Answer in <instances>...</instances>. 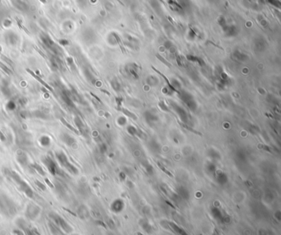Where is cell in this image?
Wrapping results in <instances>:
<instances>
[{"label": "cell", "mask_w": 281, "mask_h": 235, "mask_svg": "<svg viewBox=\"0 0 281 235\" xmlns=\"http://www.w3.org/2000/svg\"><path fill=\"white\" fill-rule=\"evenodd\" d=\"M7 171H8V175L16 183V185L18 186V189L21 192H23L29 198H34V192L31 189V187L28 185V183L26 182L25 180H23L18 172H16L15 171H9V170H7Z\"/></svg>", "instance_id": "1"}, {"label": "cell", "mask_w": 281, "mask_h": 235, "mask_svg": "<svg viewBox=\"0 0 281 235\" xmlns=\"http://www.w3.org/2000/svg\"><path fill=\"white\" fill-rule=\"evenodd\" d=\"M41 213V209L39 206L34 204H30L27 205L26 210V216L28 220H36Z\"/></svg>", "instance_id": "6"}, {"label": "cell", "mask_w": 281, "mask_h": 235, "mask_svg": "<svg viewBox=\"0 0 281 235\" xmlns=\"http://www.w3.org/2000/svg\"><path fill=\"white\" fill-rule=\"evenodd\" d=\"M55 157H56V159L58 160L59 163L63 167V168H65L68 172L71 173L73 175H78L79 174V169L74 165L72 163H70L69 159H68L67 155L63 152V151H57L55 153Z\"/></svg>", "instance_id": "2"}, {"label": "cell", "mask_w": 281, "mask_h": 235, "mask_svg": "<svg viewBox=\"0 0 281 235\" xmlns=\"http://www.w3.org/2000/svg\"><path fill=\"white\" fill-rule=\"evenodd\" d=\"M16 224L19 229H21L26 235H39L36 229L31 228V225L27 224V222L23 219H18Z\"/></svg>", "instance_id": "4"}, {"label": "cell", "mask_w": 281, "mask_h": 235, "mask_svg": "<svg viewBox=\"0 0 281 235\" xmlns=\"http://www.w3.org/2000/svg\"><path fill=\"white\" fill-rule=\"evenodd\" d=\"M36 185L37 187H39L40 189L42 190V191H46V186L44 185V184L42 182H40V181H38V180H36Z\"/></svg>", "instance_id": "15"}, {"label": "cell", "mask_w": 281, "mask_h": 235, "mask_svg": "<svg viewBox=\"0 0 281 235\" xmlns=\"http://www.w3.org/2000/svg\"><path fill=\"white\" fill-rule=\"evenodd\" d=\"M1 50H2V47L0 46V53H1Z\"/></svg>", "instance_id": "20"}, {"label": "cell", "mask_w": 281, "mask_h": 235, "mask_svg": "<svg viewBox=\"0 0 281 235\" xmlns=\"http://www.w3.org/2000/svg\"><path fill=\"white\" fill-rule=\"evenodd\" d=\"M48 225L49 228H50V232H51V233L53 235H65L64 233H63V231L60 228L57 226L55 223H53L52 221H50L48 223Z\"/></svg>", "instance_id": "8"}, {"label": "cell", "mask_w": 281, "mask_h": 235, "mask_svg": "<svg viewBox=\"0 0 281 235\" xmlns=\"http://www.w3.org/2000/svg\"><path fill=\"white\" fill-rule=\"evenodd\" d=\"M50 142H51V140H50V137L47 136V135H43V136L40 138V144H41L42 146H44V147L50 145Z\"/></svg>", "instance_id": "12"}, {"label": "cell", "mask_w": 281, "mask_h": 235, "mask_svg": "<svg viewBox=\"0 0 281 235\" xmlns=\"http://www.w3.org/2000/svg\"><path fill=\"white\" fill-rule=\"evenodd\" d=\"M0 139H1V140H3H3H5V136L3 135V133L1 132V131H0Z\"/></svg>", "instance_id": "18"}, {"label": "cell", "mask_w": 281, "mask_h": 235, "mask_svg": "<svg viewBox=\"0 0 281 235\" xmlns=\"http://www.w3.org/2000/svg\"><path fill=\"white\" fill-rule=\"evenodd\" d=\"M0 67H1V69H2V70H3V71H5V72H6L7 74H12L11 70H9L8 68L7 67L6 65H4L3 64L1 63V62H0Z\"/></svg>", "instance_id": "16"}, {"label": "cell", "mask_w": 281, "mask_h": 235, "mask_svg": "<svg viewBox=\"0 0 281 235\" xmlns=\"http://www.w3.org/2000/svg\"><path fill=\"white\" fill-rule=\"evenodd\" d=\"M42 161H43L44 164H45V166L47 168V169H48V171L50 172V174H52L53 176H55V175L59 173V168H58V166H57L56 163H55L50 157L49 156L45 157V158L42 159Z\"/></svg>", "instance_id": "5"}, {"label": "cell", "mask_w": 281, "mask_h": 235, "mask_svg": "<svg viewBox=\"0 0 281 235\" xmlns=\"http://www.w3.org/2000/svg\"><path fill=\"white\" fill-rule=\"evenodd\" d=\"M13 233L15 235H26L22 230H21V229H14V230H13Z\"/></svg>", "instance_id": "17"}, {"label": "cell", "mask_w": 281, "mask_h": 235, "mask_svg": "<svg viewBox=\"0 0 281 235\" xmlns=\"http://www.w3.org/2000/svg\"><path fill=\"white\" fill-rule=\"evenodd\" d=\"M32 168H34V169H35L36 171V172L39 173V174L41 175V176H45V175H46V172H45V171H44L43 168H42L39 165V164H37V163H34V164H32Z\"/></svg>", "instance_id": "13"}, {"label": "cell", "mask_w": 281, "mask_h": 235, "mask_svg": "<svg viewBox=\"0 0 281 235\" xmlns=\"http://www.w3.org/2000/svg\"><path fill=\"white\" fill-rule=\"evenodd\" d=\"M49 216L52 220V222L55 223L57 226L60 228L62 230L66 233H70L73 232V228L70 226V224L68 222H66L65 220L60 215H59L57 213L55 212H50L49 214Z\"/></svg>", "instance_id": "3"}, {"label": "cell", "mask_w": 281, "mask_h": 235, "mask_svg": "<svg viewBox=\"0 0 281 235\" xmlns=\"http://www.w3.org/2000/svg\"><path fill=\"white\" fill-rule=\"evenodd\" d=\"M26 71H27V72L28 73H30V74H31V75H32L33 77H34V78H36V80H38L40 82V83H41L42 85H44V86H45V87H46V88H47V89H49V90H50V91H52V88H51V87H50V86H49L48 84H47V83H45V82H44L43 80H42L41 78H40V77H38L37 76V75H36L35 74H34V73L32 72V71H31V70H29V69H26Z\"/></svg>", "instance_id": "11"}, {"label": "cell", "mask_w": 281, "mask_h": 235, "mask_svg": "<svg viewBox=\"0 0 281 235\" xmlns=\"http://www.w3.org/2000/svg\"><path fill=\"white\" fill-rule=\"evenodd\" d=\"M41 2L43 3H46V0H40Z\"/></svg>", "instance_id": "19"}, {"label": "cell", "mask_w": 281, "mask_h": 235, "mask_svg": "<svg viewBox=\"0 0 281 235\" xmlns=\"http://www.w3.org/2000/svg\"><path fill=\"white\" fill-rule=\"evenodd\" d=\"M74 123H75L76 126L79 129V131L81 132V134H84V133L87 132L86 131V126L79 116H75V118H74Z\"/></svg>", "instance_id": "9"}, {"label": "cell", "mask_w": 281, "mask_h": 235, "mask_svg": "<svg viewBox=\"0 0 281 235\" xmlns=\"http://www.w3.org/2000/svg\"><path fill=\"white\" fill-rule=\"evenodd\" d=\"M17 159H18V162L20 163V165H22V167H26L28 164V159L25 154H19L17 156Z\"/></svg>", "instance_id": "10"}, {"label": "cell", "mask_w": 281, "mask_h": 235, "mask_svg": "<svg viewBox=\"0 0 281 235\" xmlns=\"http://www.w3.org/2000/svg\"><path fill=\"white\" fill-rule=\"evenodd\" d=\"M7 108L8 109L9 111H13L16 109V103L13 101L10 100L8 103H7Z\"/></svg>", "instance_id": "14"}, {"label": "cell", "mask_w": 281, "mask_h": 235, "mask_svg": "<svg viewBox=\"0 0 281 235\" xmlns=\"http://www.w3.org/2000/svg\"><path fill=\"white\" fill-rule=\"evenodd\" d=\"M60 139L68 146H73L76 144V139H74V137H73L72 135H70L69 134H67V133H62L60 135Z\"/></svg>", "instance_id": "7"}]
</instances>
